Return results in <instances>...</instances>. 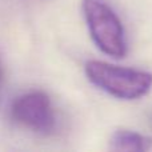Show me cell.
Masks as SVG:
<instances>
[{
	"instance_id": "cell-4",
	"label": "cell",
	"mask_w": 152,
	"mask_h": 152,
	"mask_svg": "<svg viewBox=\"0 0 152 152\" xmlns=\"http://www.w3.org/2000/svg\"><path fill=\"white\" fill-rule=\"evenodd\" d=\"M111 150L113 151H134L144 152L152 145V140L139 132L131 129H118L112 134L110 140Z\"/></svg>"
},
{
	"instance_id": "cell-2",
	"label": "cell",
	"mask_w": 152,
	"mask_h": 152,
	"mask_svg": "<svg viewBox=\"0 0 152 152\" xmlns=\"http://www.w3.org/2000/svg\"><path fill=\"white\" fill-rule=\"evenodd\" d=\"M83 12L96 47L108 56L124 58L127 53L126 32L115 11L104 0H83Z\"/></svg>"
},
{
	"instance_id": "cell-1",
	"label": "cell",
	"mask_w": 152,
	"mask_h": 152,
	"mask_svg": "<svg viewBox=\"0 0 152 152\" xmlns=\"http://www.w3.org/2000/svg\"><path fill=\"white\" fill-rule=\"evenodd\" d=\"M86 75L94 86L121 100H136L152 88V74L142 69L113 66L99 60L86 64Z\"/></svg>"
},
{
	"instance_id": "cell-3",
	"label": "cell",
	"mask_w": 152,
	"mask_h": 152,
	"mask_svg": "<svg viewBox=\"0 0 152 152\" xmlns=\"http://www.w3.org/2000/svg\"><path fill=\"white\" fill-rule=\"evenodd\" d=\"M16 123L37 134H51L56 127V118L51 100L42 91H32L16 97L11 107Z\"/></svg>"
},
{
	"instance_id": "cell-5",
	"label": "cell",
	"mask_w": 152,
	"mask_h": 152,
	"mask_svg": "<svg viewBox=\"0 0 152 152\" xmlns=\"http://www.w3.org/2000/svg\"><path fill=\"white\" fill-rule=\"evenodd\" d=\"M1 83H3V71H1V64H0V91H1Z\"/></svg>"
}]
</instances>
